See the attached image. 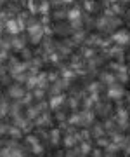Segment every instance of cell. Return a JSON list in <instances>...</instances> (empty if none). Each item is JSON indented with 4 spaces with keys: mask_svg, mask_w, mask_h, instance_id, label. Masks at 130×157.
I'll list each match as a JSON object with an SVG mask.
<instances>
[{
    "mask_svg": "<svg viewBox=\"0 0 130 157\" xmlns=\"http://www.w3.org/2000/svg\"><path fill=\"white\" fill-rule=\"evenodd\" d=\"M123 152H125V155H127V157H130V140H128V143H127V145H125Z\"/></svg>",
    "mask_w": 130,
    "mask_h": 157,
    "instance_id": "obj_25",
    "label": "cell"
},
{
    "mask_svg": "<svg viewBox=\"0 0 130 157\" xmlns=\"http://www.w3.org/2000/svg\"><path fill=\"white\" fill-rule=\"evenodd\" d=\"M66 94L62 93V94H54L51 96V100H49V108L51 110H54V112H57V110H61L64 105H66Z\"/></svg>",
    "mask_w": 130,
    "mask_h": 157,
    "instance_id": "obj_5",
    "label": "cell"
},
{
    "mask_svg": "<svg viewBox=\"0 0 130 157\" xmlns=\"http://www.w3.org/2000/svg\"><path fill=\"white\" fill-rule=\"evenodd\" d=\"M62 145L64 148H75L76 145H80V138H78V133H66L64 138H62Z\"/></svg>",
    "mask_w": 130,
    "mask_h": 157,
    "instance_id": "obj_7",
    "label": "cell"
},
{
    "mask_svg": "<svg viewBox=\"0 0 130 157\" xmlns=\"http://www.w3.org/2000/svg\"><path fill=\"white\" fill-rule=\"evenodd\" d=\"M38 11L40 12H47V11H49V4H47V2H44V4L38 7Z\"/></svg>",
    "mask_w": 130,
    "mask_h": 157,
    "instance_id": "obj_24",
    "label": "cell"
},
{
    "mask_svg": "<svg viewBox=\"0 0 130 157\" xmlns=\"http://www.w3.org/2000/svg\"><path fill=\"white\" fill-rule=\"evenodd\" d=\"M33 96L35 100H44V89H40V87H37V89H33Z\"/></svg>",
    "mask_w": 130,
    "mask_h": 157,
    "instance_id": "obj_22",
    "label": "cell"
},
{
    "mask_svg": "<svg viewBox=\"0 0 130 157\" xmlns=\"http://www.w3.org/2000/svg\"><path fill=\"white\" fill-rule=\"evenodd\" d=\"M128 103H130V96H128Z\"/></svg>",
    "mask_w": 130,
    "mask_h": 157,
    "instance_id": "obj_26",
    "label": "cell"
},
{
    "mask_svg": "<svg viewBox=\"0 0 130 157\" xmlns=\"http://www.w3.org/2000/svg\"><path fill=\"white\" fill-rule=\"evenodd\" d=\"M116 124H118L120 129H127L130 126V113L127 108H118L116 110V117H114Z\"/></svg>",
    "mask_w": 130,
    "mask_h": 157,
    "instance_id": "obj_2",
    "label": "cell"
},
{
    "mask_svg": "<svg viewBox=\"0 0 130 157\" xmlns=\"http://www.w3.org/2000/svg\"><path fill=\"white\" fill-rule=\"evenodd\" d=\"M49 141H51V145H54V147H57L59 143H61V129L59 128H54L49 133Z\"/></svg>",
    "mask_w": 130,
    "mask_h": 157,
    "instance_id": "obj_14",
    "label": "cell"
},
{
    "mask_svg": "<svg viewBox=\"0 0 130 157\" xmlns=\"http://www.w3.org/2000/svg\"><path fill=\"white\" fill-rule=\"evenodd\" d=\"M85 6H87V11H89V12H94V11H96V4H94V2H87Z\"/></svg>",
    "mask_w": 130,
    "mask_h": 157,
    "instance_id": "obj_23",
    "label": "cell"
},
{
    "mask_svg": "<svg viewBox=\"0 0 130 157\" xmlns=\"http://www.w3.org/2000/svg\"><path fill=\"white\" fill-rule=\"evenodd\" d=\"M80 152H82V155H89V154H92V145H90V141H80V145H78Z\"/></svg>",
    "mask_w": 130,
    "mask_h": 157,
    "instance_id": "obj_16",
    "label": "cell"
},
{
    "mask_svg": "<svg viewBox=\"0 0 130 157\" xmlns=\"http://www.w3.org/2000/svg\"><path fill=\"white\" fill-rule=\"evenodd\" d=\"M23 28H24V25L21 19H9V21H5V30L11 35H17Z\"/></svg>",
    "mask_w": 130,
    "mask_h": 157,
    "instance_id": "obj_8",
    "label": "cell"
},
{
    "mask_svg": "<svg viewBox=\"0 0 130 157\" xmlns=\"http://www.w3.org/2000/svg\"><path fill=\"white\" fill-rule=\"evenodd\" d=\"M54 157H59V155H54Z\"/></svg>",
    "mask_w": 130,
    "mask_h": 157,
    "instance_id": "obj_28",
    "label": "cell"
},
{
    "mask_svg": "<svg viewBox=\"0 0 130 157\" xmlns=\"http://www.w3.org/2000/svg\"><path fill=\"white\" fill-rule=\"evenodd\" d=\"M9 113H11V105H9V103H7V100L4 98V100H2V117L5 119Z\"/></svg>",
    "mask_w": 130,
    "mask_h": 157,
    "instance_id": "obj_17",
    "label": "cell"
},
{
    "mask_svg": "<svg viewBox=\"0 0 130 157\" xmlns=\"http://www.w3.org/2000/svg\"><path fill=\"white\" fill-rule=\"evenodd\" d=\"M113 40H114V44H118V45L128 44L130 42V32L128 30H118V32H114Z\"/></svg>",
    "mask_w": 130,
    "mask_h": 157,
    "instance_id": "obj_10",
    "label": "cell"
},
{
    "mask_svg": "<svg viewBox=\"0 0 130 157\" xmlns=\"http://www.w3.org/2000/svg\"><path fill=\"white\" fill-rule=\"evenodd\" d=\"M30 150H31V154H33V155H42L45 148H44V145H42V143H37V145H35V147H31Z\"/></svg>",
    "mask_w": 130,
    "mask_h": 157,
    "instance_id": "obj_20",
    "label": "cell"
},
{
    "mask_svg": "<svg viewBox=\"0 0 130 157\" xmlns=\"http://www.w3.org/2000/svg\"><path fill=\"white\" fill-rule=\"evenodd\" d=\"M90 133H92V138L94 140H99V138H102V136H107L106 133V129H104V124H94L90 129Z\"/></svg>",
    "mask_w": 130,
    "mask_h": 157,
    "instance_id": "obj_13",
    "label": "cell"
},
{
    "mask_svg": "<svg viewBox=\"0 0 130 157\" xmlns=\"http://www.w3.org/2000/svg\"><path fill=\"white\" fill-rule=\"evenodd\" d=\"M94 112H96L97 115H101V117L107 119L109 113H111V105H109V103H96V105H94Z\"/></svg>",
    "mask_w": 130,
    "mask_h": 157,
    "instance_id": "obj_12",
    "label": "cell"
},
{
    "mask_svg": "<svg viewBox=\"0 0 130 157\" xmlns=\"http://www.w3.org/2000/svg\"><path fill=\"white\" fill-rule=\"evenodd\" d=\"M28 33H30V40L33 44H38L42 40V37H44V28H42L40 23H31L28 26Z\"/></svg>",
    "mask_w": 130,
    "mask_h": 157,
    "instance_id": "obj_1",
    "label": "cell"
},
{
    "mask_svg": "<svg viewBox=\"0 0 130 157\" xmlns=\"http://www.w3.org/2000/svg\"><path fill=\"white\" fill-rule=\"evenodd\" d=\"M125 96V87L121 84H113L107 87V98L109 100H121Z\"/></svg>",
    "mask_w": 130,
    "mask_h": 157,
    "instance_id": "obj_6",
    "label": "cell"
},
{
    "mask_svg": "<svg viewBox=\"0 0 130 157\" xmlns=\"http://www.w3.org/2000/svg\"><path fill=\"white\" fill-rule=\"evenodd\" d=\"M68 122H69V126H80V112H78V113L75 112L73 115H69V117H68Z\"/></svg>",
    "mask_w": 130,
    "mask_h": 157,
    "instance_id": "obj_19",
    "label": "cell"
},
{
    "mask_svg": "<svg viewBox=\"0 0 130 157\" xmlns=\"http://www.w3.org/2000/svg\"><path fill=\"white\" fill-rule=\"evenodd\" d=\"M82 157H87V155H82Z\"/></svg>",
    "mask_w": 130,
    "mask_h": 157,
    "instance_id": "obj_27",
    "label": "cell"
},
{
    "mask_svg": "<svg viewBox=\"0 0 130 157\" xmlns=\"http://www.w3.org/2000/svg\"><path fill=\"white\" fill-rule=\"evenodd\" d=\"M14 126H17L23 133H28L31 129V121L26 115H17V117H14Z\"/></svg>",
    "mask_w": 130,
    "mask_h": 157,
    "instance_id": "obj_9",
    "label": "cell"
},
{
    "mask_svg": "<svg viewBox=\"0 0 130 157\" xmlns=\"http://www.w3.org/2000/svg\"><path fill=\"white\" fill-rule=\"evenodd\" d=\"M68 105H69V108H71V110H76V108L80 107L78 98H69V100H68Z\"/></svg>",
    "mask_w": 130,
    "mask_h": 157,
    "instance_id": "obj_21",
    "label": "cell"
},
{
    "mask_svg": "<svg viewBox=\"0 0 130 157\" xmlns=\"http://www.w3.org/2000/svg\"><path fill=\"white\" fill-rule=\"evenodd\" d=\"M52 122H54V117H52L49 112H44L37 121H35V124H37L38 128H51Z\"/></svg>",
    "mask_w": 130,
    "mask_h": 157,
    "instance_id": "obj_11",
    "label": "cell"
},
{
    "mask_svg": "<svg viewBox=\"0 0 130 157\" xmlns=\"http://www.w3.org/2000/svg\"><path fill=\"white\" fill-rule=\"evenodd\" d=\"M116 78H118L120 82H127V80H128V73H127V70H125V68H120L118 73H116Z\"/></svg>",
    "mask_w": 130,
    "mask_h": 157,
    "instance_id": "obj_18",
    "label": "cell"
},
{
    "mask_svg": "<svg viewBox=\"0 0 130 157\" xmlns=\"http://www.w3.org/2000/svg\"><path fill=\"white\" fill-rule=\"evenodd\" d=\"M116 80H118V78H116V75H113V73L104 72L101 75V82H102V84H107V87H109V86H113V84H116Z\"/></svg>",
    "mask_w": 130,
    "mask_h": 157,
    "instance_id": "obj_15",
    "label": "cell"
},
{
    "mask_svg": "<svg viewBox=\"0 0 130 157\" xmlns=\"http://www.w3.org/2000/svg\"><path fill=\"white\" fill-rule=\"evenodd\" d=\"M94 121H96V112L94 110H82L80 112V126L82 128H92L94 126Z\"/></svg>",
    "mask_w": 130,
    "mask_h": 157,
    "instance_id": "obj_3",
    "label": "cell"
},
{
    "mask_svg": "<svg viewBox=\"0 0 130 157\" xmlns=\"http://www.w3.org/2000/svg\"><path fill=\"white\" fill-rule=\"evenodd\" d=\"M26 94V91L21 84H12L7 87V96L11 98V100H16V101H21Z\"/></svg>",
    "mask_w": 130,
    "mask_h": 157,
    "instance_id": "obj_4",
    "label": "cell"
}]
</instances>
